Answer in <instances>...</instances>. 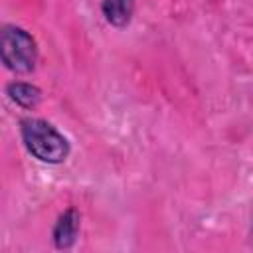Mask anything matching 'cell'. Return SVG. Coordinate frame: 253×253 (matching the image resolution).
Masks as SVG:
<instances>
[{
	"mask_svg": "<svg viewBox=\"0 0 253 253\" xmlns=\"http://www.w3.org/2000/svg\"><path fill=\"white\" fill-rule=\"evenodd\" d=\"M2 63L14 73H30L38 61V43L30 32L18 26H4L0 36Z\"/></svg>",
	"mask_w": 253,
	"mask_h": 253,
	"instance_id": "cell-2",
	"label": "cell"
},
{
	"mask_svg": "<svg viewBox=\"0 0 253 253\" xmlns=\"http://www.w3.org/2000/svg\"><path fill=\"white\" fill-rule=\"evenodd\" d=\"M6 93L22 109H34L42 101V91L36 85L26 83V81H12V83H8Z\"/></svg>",
	"mask_w": 253,
	"mask_h": 253,
	"instance_id": "cell-5",
	"label": "cell"
},
{
	"mask_svg": "<svg viewBox=\"0 0 253 253\" xmlns=\"http://www.w3.org/2000/svg\"><path fill=\"white\" fill-rule=\"evenodd\" d=\"M134 0H103L101 10L105 20L115 28H126L134 14Z\"/></svg>",
	"mask_w": 253,
	"mask_h": 253,
	"instance_id": "cell-4",
	"label": "cell"
},
{
	"mask_svg": "<svg viewBox=\"0 0 253 253\" xmlns=\"http://www.w3.org/2000/svg\"><path fill=\"white\" fill-rule=\"evenodd\" d=\"M20 134L28 152L45 164H61L69 156V140L43 119H24Z\"/></svg>",
	"mask_w": 253,
	"mask_h": 253,
	"instance_id": "cell-1",
	"label": "cell"
},
{
	"mask_svg": "<svg viewBox=\"0 0 253 253\" xmlns=\"http://www.w3.org/2000/svg\"><path fill=\"white\" fill-rule=\"evenodd\" d=\"M81 227V213L75 208H67L53 225V243L57 249H69L75 245Z\"/></svg>",
	"mask_w": 253,
	"mask_h": 253,
	"instance_id": "cell-3",
	"label": "cell"
}]
</instances>
